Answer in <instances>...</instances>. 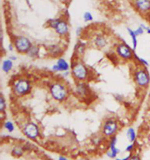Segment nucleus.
I'll return each mask as SVG.
<instances>
[{
    "instance_id": "obj_1",
    "label": "nucleus",
    "mask_w": 150,
    "mask_h": 160,
    "mask_svg": "<svg viewBox=\"0 0 150 160\" xmlns=\"http://www.w3.org/2000/svg\"><path fill=\"white\" fill-rule=\"evenodd\" d=\"M49 90L54 99L59 101H63L68 95V91L66 86L59 82L52 84Z\"/></svg>"
},
{
    "instance_id": "obj_2",
    "label": "nucleus",
    "mask_w": 150,
    "mask_h": 160,
    "mask_svg": "<svg viewBox=\"0 0 150 160\" xmlns=\"http://www.w3.org/2000/svg\"><path fill=\"white\" fill-rule=\"evenodd\" d=\"M31 90L30 82L25 79H20L17 80L14 85V91L15 93L20 96L28 94Z\"/></svg>"
},
{
    "instance_id": "obj_3",
    "label": "nucleus",
    "mask_w": 150,
    "mask_h": 160,
    "mask_svg": "<svg viewBox=\"0 0 150 160\" xmlns=\"http://www.w3.org/2000/svg\"><path fill=\"white\" fill-rule=\"evenodd\" d=\"M134 79L137 85L141 88L147 87L150 83L149 76L143 69H139L134 72Z\"/></svg>"
},
{
    "instance_id": "obj_4",
    "label": "nucleus",
    "mask_w": 150,
    "mask_h": 160,
    "mask_svg": "<svg viewBox=\"0 0 150 160\" xmlns=\"http://www.w3.org/2000/svg\"><path fill=\"white\" fill-rule=\"evenodd\" d=\"M72 73L75 79L82 82L86 80L89 75V70L86 66L82 62H77L72 68Z\"/></svg>"
},
{
    "instance_id": "obj_5",
    "label": "nucleus",
    "mask_w": 150,
    "mask_h": 160,
    "mask_svg": "<svg viewBox=\"0 0 150 160\" xmlns=\"http://www.w3.org/2000/svg\"><path fill=\"white\" fill-rule=\"evenodd\" d=\"M119 126L116 120L114 119H107L104 123L102 127V131L107 137H113L118 131Z\"/></svg>"
},
{
    "instance_id": "obj_6",
    "label": "nucleus",
    "mask_w": 150,
    "mask_h": 160,
    "mask_svg": "<svg viewBox=\"0 0 150 160\" xmlns=\"http://www.w3.org/2000/svg\"><path fill=\"white\" fill-rule=\"evenodd\" d=\"M14 46L17 51L22 54L27 53L32 47L30 39L23 36L18 37L15 39Z\"/></svg>"
},
{
    "instance_id": "obj_7",
    "label": "nucleus",
    "mask_w": 150,
    "mask_h": 160,
    "mask_svg": "<svg viewBox=\"0 0 150 160\" xmlns=\"http://www.w3.org/2000/svg\"><path fill=\"white\" fill-rule=\"evenodd\" d=\"M50 27L54 29L56 32L60 35H65L68 33L69 27L66 22L59 19L51 20L49 23Z\"/></svg>"
},
{
    "instance_id": "obj_8",
    "label": "nucleus",
    "mask_w": 150,
    "mask_h": 160,
    "mask_svg": "<svg viewBox=\"0 0 150 160\" xmlns=\"http://www.w3.org/2000/svg\"><path fill=\"white\" fill-rule=\"evenodd\" d=\"M23 133L27 138L31 140H35L39 137L40 131L36 123L34 122H29L24 125L23 128Z\"/></svg>"
},
{
    "instance_id": "obj_9",
    "label": "nucleus",
    "mask_w": 150,
    "mask_h": 160,
    "mask_svg": "<svg viewBox=\"0 0 150 160\" xmlns=\"http://www.w3.org/2000/svg\"><path fill=\"white\" fill-rule=\"evenodd\" d=\"M116 52L117 55L124 60L131 59L134 55L130 48L124 44H119L116 48Z\"/></svg>"
},
{
    "instance_id": "obj_10",
    "label": "nucleus",
    "mask_w": 150,
    "mask_h": 160,
    "mask_svg": "<svg viewBox=\"0 0 150 160\" xmlns=\"http://www.w3.org/2000/svg\"><path fill=\"white\" fill-rule=\"evenodd\" d=\"M134 6L141 14L150 13V0H134Z\"/></svg>"
},
{
    "instance_id": "obj_11",
    "label": "nucleus",
    "mask_w": 150,
    "mask_h": 160,
    "mask_svg": "<svg viewBox=\"0 0 150 160\" xmlns=\"http://www.w3.org/2000/svg\"><path fill=\"white\" fill-rule=\"evenodd\" d=\"M117 139L116 137L113 136L111 137L110 142V149L107 152V155L110 158H115L120 152L119 149L116 147Z\"/></svg>"
},
{
    "instance_id": "obj_12",
    "label": "nucleus",
    "mask_w": 150,
    "mask_h": 160,
    "mask_svg": "<svg viewBox=\"0 0 150 160\" xmlns=\"http://www.w3.org/2000/svg\"><path fill=\"white\" fill-rule=\"evenodd\" d=\"M52 69L54 72H67L69 69V65L65 59L60 58Z\"/></svg>"
},
{
    "instance_id": "obj_13",
    "label": "nucleus",
    "mask_w": 150,
    "mask_h": 160,
    "mask_svg": "<svg viewBox=\"0 0 150 160\" xmlns=\"http://www.w3.org/2000/svg\"><path fill=\"white\" fill-rule=\"evenodd\" d=\"M94 44L97 47L99 48H102L107 45V42L104 37L102 35H98L94 38Z\"/></svg>"
},
{
    "instance_id": "obj_14",
    "label": "nucleus",
    "mask_w": 150,
    "mask_h": 160,
    "mask_svg": "<svg viewBox=\"0 0 150 160\" xmlns=\"http://www.w3.org/2000/svg\"><path fill=\"white\" fill-rule=\"evenodd\" d=\"M126 136L130 142H135L137 138V134L135 129L132 127H129L126 131Z\"/></svg>"
},
{
    "instance_id": "obj_15",
    "label": "nucleus",
    "mask_w": 150,
    "mask_h": 160,
    "mask_svg": "<svg viewBox=\"0 0 150 160\" xmlns=\"http://www.w3.org/2000/svg\"><path fill=\"white\" fill-rule=\"evenodd\" d=\"M76 91L79 96L84 97L87 94V88L86 86L83 83H79L76 88Z\"/></svg>"
},
{
    "instance_id": "obj_16",
    "label": "nucleus",
    "mask_w": 150,
    "mask_h": 160,
    "mask_svg": "<svg viewBox=\"0 0 150 160\" xmlns=\"http://www.w3.org/2000/svg\"><path fill=\"white\" fill-rule=\"evenodd\" d=\"M13 67V62L11 59H6L2 64V70L5 73H8Z\"/></svg>"
},
{
    "instance_id": "obj_17",
    "label": "nucleus",
    "mask_w": 150,
    "mask_h": 160,
    "mask_svg": "<svg viewBox=\"0 0 150 160\" xmlns=\"http://www.w3.org/2000/svg\"><path fill=\"white\" fill-rule=\"evenodd\" d=\"M128 33L131 37V38L132 39V47H133V49L135 50L137 48V44H138V42H137V35L136 34H135L134 31L131 29H128Z\"/></svg>"
},
{
    "instance_id": "obj_18",
    "label": "nucleus",
    "mask_w": 150,
    "mask_h": 160,
    "mask_svg": "<svg viewBox=\"0 0 150 160\" xmlns=\"http://www.w3.org/2000/svg\"><path fill=\"white\" fill-rule=\"evenodd\" d=\"M4 128L7 130L9 133H12L15 130V126L14 125V123L11 121H7L4 124Z\"/></svg>"
},
{
    "instance_id": "obj_19",
    "label": "nucleus",
    "mask_w": 150,
    "mask_h": 160,
    "mask_svg": "<svg viewBox=\"0 0 150 160\" xmlns=\"http://www.w3.org/2000/svg\"><path fill=\"white\" fill-rule=\"evenodd\" d=\"M6 109V102L5 99L3 96L0 97V111L1 113L4 112Z\"/></svg>"
},
{
    "instance_id": "obj_20",
    "label": "nucleus",
    "mask_w": 150,
    "mask_h": 160,
    "mask_svg": "<svg viewBox=\"0 0 150 160\" xmlns=\"http://www.w3.org/2000/svg\"><path fill=\"white\" fill-rule=\"evenodd\" d=\"M27 53L30 55V56H32V57L37 56V55H38V48L36 47L32 46Z\"/></svg>"
},
{
    "instance_id": "obj_21",
    "label": "nucleus",
    "mask_w": 150,
    "mask_h": 160,
    "mask_svg": "<svg viewBox=\"0 0 150 160\" xmlns=\"http://www.w3.org/2000/svg\"><path fill=\"white\" fill-rule=\"evenodd\" d=\"M13 153L14 155L17 156H20L23 155V149L21 147H15L13 148Z\"/></svg>"
},
{
    "instance_id": "obj_22",
    "label": "nucleus",
    "mask_w": 150,
    "mask_h": 160,
    "mask_svg": "<svg viewBox=\"0 0 150 160\" xmlns=\"http://www.w3.org/2000/svg\"><path fill=\"white\" fill-rule=\"evenodd\" d=\"M93 19L92 14L90 12H86L83 15V20L85 22H90Z\"/></svg>"
},
{
    "instance_id": "obj_23",
    "label": "nucleus",
    "mask_w": 150,
    "mask_h": 160,
    "mask_svg": "<svg viewBox=\"0 0 150 160\" xmlns=\"http://www.w3.org/2000/svg\"><path fill=\"white\" fill-rule=\"evenodd\" d=\"M134 147H135V142H132V143H131L130 144L128 145L126 148H125V151L128 152H131L134 149Z\"/></svg>"
},
{
    "instance_id": "obj_24",
    "label": "nucleus",
    "mask_w": 150,
    "mask_h": 160,
    "mask_svg": "<svg viewBox=\"0 0 150 160\" xmlns=\"http://www.w3.org/2000/svg\"><path fill=\"white\" fill-rule=\"evenodd\" d=\"M134 31L135 34H136V35L138 36V35H141V34H142L144 33V28H143V27H142V25H141V27H138L137 30H135Z\"/></svg>"
},
{
    "instance_id": "obj_25",
    "label": "nucleus",
    "mask_w": 150,
    "mask_h": 160,
    "mask_svg": "<svg viewBox=\"0 0 150 160\" xmlns=\"http://www.w3.org/2000/svg\"><path fill=\"white\" fill-rule=\"evenodd\" d=\"M128 160H141V158L138 154H131Z\"/></svg>"
},
{
    "instance_id": "obj_26",
    "label": "nucleus",
    "mask_w": 150,
    "mask_h": 160,
    "mask_svg": "<svg viewBox=\"0 0 150 160\" xmlns=\"http://www.w3.org/2000/svg\"><path fill=\"white\" fill-rule=\"evenodd\" d=\"M130 156H131V154H129L128 155L126 156L125 157L123 158H116V159H115V160H128V159L130 158Z\"/></svg>"
},
{
    "instance_id": "obj_27",
    "label": "nucleus",
    "mask_w": 150,
    "mask_h": 160,
    "mask_svg": "<svg viewBox=\"0 0 150 160\" xmlns=\"http://www.w3.org/2000/svg\"><path fill=\"white\" fill-rule=\"evenodd\" d=\"M58 160H69V159L64 156H60L58 158Z\"/></svg>"
},
{
    "instance_id": "obj_28",
    "label": "nucleus",
    "mask_w": 150,
    "mask_h": 160,
    "mask_svg": "<svg viewBox=\"0 0 150 160\" xmlns=\"http://www.w3.org/2000/svg\"><path fill=\"white\" fill-rule=\"evenodd\" d=\"M142 27L144 28V30H146V32H147L148 34H150V28H147L146 27H145L144 25H142Z\"/></svg>"
},
{
    "instance_id": "obj_29",
    "label": "nucleus",
    "mask_w": 150,
    "mask_h": 160,
    "mask_svg": "<svg viewBox=\"0 0 150 160\" xmlns=\"http://www.w3.org/2000/svg\"><path fill=\"white\" fill-rule=\"evenodd\" d=\"M149 22H150V13L149 14Z\"/></svg>"
},
{
    "instance_id": "obj_30",
    "label": "nucleus",
    "mask_w": 150,
    "mask_h": 160,
    "mask_svg": "<svg viewBox=\"0 0 150 160\" xmlns=\"http://www.w3.org/2000/svg\"><path fill=\"white\" fill-rule=\"evenodd\" d=\"M82 160H87V159H83Z\"/></svg>"
}]
</instances>
